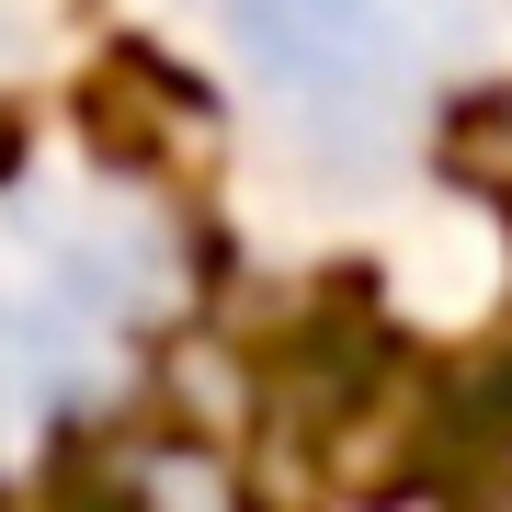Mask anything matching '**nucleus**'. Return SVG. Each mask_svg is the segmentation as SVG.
Listing matches in <instances>:
<instances>
[{"instance_id":"nucleus-1","label":"nucleus","mask_w":512,"mask_h":512,"mask_svg":"<svg viewBox=\"0 0 512 512\" xmlns=\"http://www.w3.org/2000/svg\"><path fill=\"white\" fill-rule=\"evenodd\" d=\"M251 69L308 126H387L433 92L467 35V0H217Z\"/></svg>"}]
</instances>
